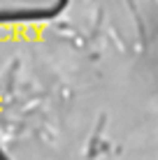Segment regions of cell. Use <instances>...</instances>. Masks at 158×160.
I'll list each match as a JSON object with an SVG mask.
<instances>
[{"label":"cell","mask_w":158,"mask_h":160,"mask_svg":"<svg viewBox=\"0 0 158 160\" xmlns=\"http://www.w3.org/2000/svg\"><path fill=\"white\" fill-rule=\"evenodd\" d=\"M65 0H0V21H30L54 16Z\"/></svg>","instance_id":"6da1fadb"}]
</instances>
